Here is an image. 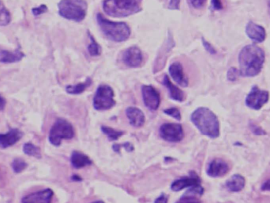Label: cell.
Masks as SVG:
<instances>
[{
    "label": "cell",
    "instance_id": "obj_38",
    "mask_svg": "<svg viewBox=\"0 0 270 203\" xmlns=\"http://www.w3.org/2000/svg\"><path fill=\"white\" fill-rule=\"evenodd\" d=\"M212 6H213V10H223V5L221 0H212Z\"/></svg>",
    "mask_w": 270,
    "mask_h": 203
},
{
    "label": "cell",
    "instance_id": "obj_22",
    "mask_svg": "<svg viewBox=\"0 0 270 203\" xmlns=\"http://www.w3.org/2000/svg\"><path fill=\"white\" fill-rule=\"evenodd\" d=\"M71 163L75 169H82L92 165V161L88 156L79 151H73L71 156Z\"/></svg>",
    "mask_w": 270,
    "mask_h": 203
},
{
    "label": "cell",
    "instance_id": "obj_24",
    "mask_svg": "<svg viewBox=\"0 0 270 203\" xmlns=\"http://www.w3.org/2000/svg\"><path fill=\"white\" fill-rule=\"evenodd\" d=\"M92 79L88 77L87 80H85V82L80 83V84L67 86L66 87V91L70 95H80V94L84 92L90 85H92Z\"/></svg>",
    "mask_w": 270,
    "mask_h": 203
},
{
    "label": "cell",
    "instance_id": "obj_14",
    "mask_svg": "<svg viewBox=\"0 0 270 203\" xmlns=\"http://www.w3.org/2000/svg\"><path fill=\"white\" fill-rule=\"evenodd\" d=\"M171 77L178 85L186 87L189 85V80L184 73L183 67L180 62H174L170 65L169 68Z\"/></svg>",
    "mask_w": 270,
    "mask_h": 203
},
{
    "label": "cell",
    "instance_id": "obj_21",
    "mask_svg": "<svg viewBox=\"0 0 270 203\" xmlns=\"http://www.w3.org/2000/svg\"><path fill=\"white\" fill-rule=\"evenodd\" d=\"M25 57L23 52L20 50H16L14 52H10L7 50L0 48V63H13L21 61Z\"/></svg>",
    "mask_w": 270,
    "mask_h": 203
},
{
    "label": "cell",
    "instance_id": "obj_19",
    "mask_svg": "<svg viewBox=\"0 0 270 203\" xmlns=\"http://www.w3.org/2000/svg\"><path fill=\"white\" fill-rule=\"evenodd\" d=\"M126 114L130 125L135 128H140L146 122V117L140 109L130 107L126 110Z\"/></svg>",
    "mask_w": 270,
    "mask_h": 203
},
{
    "label": "cell",
    "instance_id": "obj_44",
    "mask_svg": "<svg viewBox=\"0 0 270 203\" xmlns=\"http://www.w3.org/2000/svg\"><path fill=\"white\" fill-rule=\"evenodd\" d=\"M268 7H269V12H270V1H269Z\"/></svg>",
    "mask_w": 270,
    "mask_h": 203
},
{
    "label": "cell",
    "instance_id": "obj_37",
    "mask_svg": "<svg viewBox=\"0 0 270 203\" xmlns=\"http://www.w3.org/2000/svg\"><path fill=\"white\" fill-rule=\"evenodd\" d=\"M180 1H181V0H170L169 4V10H179V9H180Z\"/></svg>",
    "mask_w": 270,
    "mask_h": 203
},
{
    "label": "cell",
    "instance_id": "obj_10",
    "mask_svg": "<svg viewBox=\"0 0 270 203\" xmlns=\"http://www.w3.org/2000/svg\"><path fill=\"white\" fill-rule=\"evenodd\" d=\"M142 99L144 104L150 110H157L161 103V96L158 91L151 85H144L142 87Z\"/></svg>",
    "mask_w": 270,
    "mask_h": 203
},
{
    "label": "cell",
    "instance_id": "obj_36",
    "mask_svg": "<svg viewBox=\"0 0 270 203\" xmlns=\"http://www.w3.org/2000/svg\"><path fill=\"white\" fill-rule=\"evenodd\" d=\"M48 10V7L45 5H41L37 8H33V13L34 16H39L45 13Z\"/></svg>",
    "mask_w": 270,
    "mask_h": 203
},
{
    "label": "cell",
    "instance_id": "obj_23",
    "mask_svg": "<svg viewBox=\"0 0 270 203\" xmlns=\"http://www.w3.org/2000/svg\"><path fill=\"white\" fill-rule=\"evenodd\" d=\"M246 181L242 175L235 174L226 181V188L232 192H239L244 189Z\"/></svg>",
    "mask_w": 270,
    "mask_h": 203
},
{
    "label": "cell",
    "instance_id": "obj_12",
    "mask_svg": "<svg viewBox=\"0 0 270 203\" xmlns=\"http://www.w3.org/2000/svg\"><path fill=\"white\" fill-rule=\"evenodd\" d=\"M123 62L130 68H138L141 67L143 62V55L140 48L137 46H131L123 54Z\"/></svg>",
    "mask_w": 270,
    "mask_h": 203
},
{
    "label": "cell",
    "instance_id": "obj_25",
    "mask_svg": "<svg viewBox=\"0 0 270 203\" xmlns=\"http://www.w3.org/2000/svg\"><path fill=\"white\" fill-rule=\"evenodd\" d=\"M88 35L90 36V39L91 40V43L89 44L88 50L89 54H90L92 57H96V56H99L101 55L102 48L100 44L96 42V40L94 39L92 35L88 31Z\"/></svg>",
    "mask_w": 270,
    "mask_h": 203
},
{
    "label": "cell",
    "instance_id": "obj_17",
    "mask_svg": "<svg viewBox=\"0 0 270 203\" xmlns=\"http://www.w3.org/2000/svg\"><path fill=\"white\" fill-rule=\"evenodd\" d=\"M52 197L53 192L52 189L47 188L44 190L29 194L28 196H25L21 202L22 203H51Z\"/></svg>",
    "mask_w": 270,
    "mask_h": 203
},
{
    "label": "cell",
    "instance_id": "obj_41",
    "mask_svg": "<svg viewBox=\"0 0 270 203\" xmlns=\"http://www.w3.org/2000/svg\"><path fill=\"white\" fill-rule=\"evenodd\" d=\"M6 107V100L2 96H0V111Z\"/></svg>",
    "mask_w": 270,
    "mask_h": 203
},
{
    "label": "cell",
    "instance_id": "obj_3",
    "mask_svg": "<svg viewBox=\"0 0 270 203\" xmlns=\"http://www.w3.org/2000/svg\"><path fill=\"white\" fill-rule=\"evenodd\" d=\"M142 0H103V9L107 16L127 17L142 10Z\"/></svg>",
    "mask_w": 270,
    "mask_h": 203
},
{
    "label": "cell",
    "instance_id": "obj_35",
    "mask_svg": "<svg viewBox=\"0 0 270 203\" xmlns=\"http://www.w3.org/2000/svg\"><path fill=\"white\" fill-rule=\"evenodd\" d=\"M202 44H203L204 48L206 50L207 52L210 53L211 55H214V54L217 53L216 52V49L213 48V46L210 44V43L208 42L205 39L202 38Z\"/></svg>",
    "mask_w": 270,
    "mask_h": 203
},
{
    "label": "cell",
    "instance_id": "obj_8",
    "mask_svg": "<svg viewBox=\"0 0 270 203\" xmlns=\"http://www.w3.org/2000/svg\"><path fill=\"white\" fill-rule=\"evenodd\" d=\"M161 139L169 142H181L184 139L182 125L178 123H165L160 128Z\"/></svg>",
    "mask_w": 270,
    "mask_h": 203
},
{
    "label": "cell",
    "instance_id": "obj_5",
    "mask_svg": "<svg viewBox=\"0 0 270 203\" xmlns=\"http://www.w3.org/2000/svg\"><path fill=\"white\" fill-rule=\"evenodd\" d=\"M59 14L69 21L81 22L87 16V1L85 0H61L58 4Z\"/></svg>",
    "mask_w": 270,
    "mask_h": 203
},
{
    "label": "cell",
    "instance_id": "obj_43",
    "mask_svg": "<svg viewBox=\"0 0 270 203\" xmlns=\"http://www.w3.org/2000/svg\"><path fill=\"white\" fill-rule=\"evenodd\" d=\"M104 203V202H103V201H96V202H93V203Z\"/></svg>",
    "mask_w": 270,
    "mask_h": 203
},
{
    "label": "cell",
    "instance_id": "obj_27",
    "mask_svg": "<svg viewBox=\"0 0 270 203\" xmlns=\"http://www.w3.org/2000/svg\"><path fill=\"white\" fill-rule=\"evenodd\" d=\"M11 21V15L4 4L0 1V26H6Z\"/></svg>",
    "mask_w": 270,
    "mask_h": 203
},
{
    "label": "cell",
    "instance_id": "obj_1",
    "mask_svg": "<svg viewBox=\"0 0 270 203\" xmlns=\"http://www.w3.org/2000/svg\"><path fill=\"white\" fill-rule=\"evenodd\" d=\"M265 59V52L259 46L249 44L244 47L238 55L240 76L243 77L258 76L263 69Z\"/></svg>",
    "mask_w": 270,
    "mask_h": 203
},
{
    "label": "cell",
    "instance_id": "obj_2",
    "mask_svg": "<svg viewBox=\"0 0 270 203\" xmlns=\"http://www.w3.org/2000/svg\"><path fill=\"white\" fill-rule=\"evenodd\" d=\"M191 122L201 134L216 139L220 135V122L212 110L206 107H199L191 114Z\"/></svg>",
    "mask_w": 270,
    "mask_h": 203
},
{
    "label": "cell",
    "instance_id": "obj_28",
    "mask_svg": "<svg viewBox=\"0 0 270 203\" xmlns=\"http://www.w3.org/2000/svg\"><path fill=\"white\" fill-rule=\"evenodd\" d=\"M23 151L27 155L32 156L34 158H41V152H40V148L38 146H35L30 142H28L24 145Z\"/></svg>",
    "mask_w": 270,
    "mask_h": 203
},
{
    "label": "cell",
    "instance_id": "obj_29",
    "mask_svg": "<svg viewBox=\"0 0 270 203\" xmlns=\"http://www.w3.org/2000/svg\"><path fill=\"white\" fill-rule=\"evenodd\" d=\"M27 166H28V165H27L26 162L22 159H15L12 163V168H13V171L15 172L16 173H20L24 171L26 169Z\"/></svg>",
    "mask_w": 270,
    "mask_h": 203
},
{
    "label": "cell",
    "instance_id": "obj_30",
    "mask_svg": "<svg viewBox=\"0 0 270 203\" xmlns=\"http://www.w3.org/2000/svg\"><path fill=\"white\" fill-rule=\"evenodd\" d=\"M176 203H202L201 200L198 198L196 197V196H192V195H187L185 194L183 196L180 198L178 201L176 202Z\"/></svg>",
    "mask_w": 270,
    "mask_h": 203
},
{
    "label": "cell",
    "instance_id": "obj_16",
    "mask_svg": "<svg viewBox=\"0 0 270 203\" xmlns=\"http://www.w3.org/2000/svg\"><path fill=\"white\" fill-rule=\"evenodd\" d=\"M246 34L254 43H263L267 37L266 29L262 25L249 21L246 25Z\"/></svg>",
    "mask_w": 270,
    "mask_h": 203
},
{
    "label": "cell",
    "instance_id": "obj_26",
    "mask_svg": "<svg viewBox=\"0 0 270 203\" xmlns=\"http://www.w3.org/2000/svg\"><path fill=\"white\" fill-rule=\"evenodd\" d=\"M101 130L110 141H116L123 136L124 132L115 130L113 128L107 127V126H101Z\"/></svg>",
    "mask_w": 270,
    "mask_h": 203
},
{
    "label": "cell",
    "instance_id": "obj_33",
    "mask_svg": "<svg viewBox=\"0 0 270 203\" xmlns=\"http://www.w3.org/2000/svg\"><path fill=\"white\" fill-rule=\"evenodd\" d=\"M240 76V72L235 67H232L229 68V70L228 71L227 73V78L228 80L230 81H236L237 80V78Z\"/></svg>",
    "mask_w": 270,
    "mask_h": 203
},
{
    "label": "cell",
    "instance_id": "obj_34",
    "mask_svg": "<svg viewBox=\"0 0 270 203\" xmlns=\"http://www.w3.org/2000/svg\"><path fill=\"white\" fill-rule=\"evenodd\" d=\"M190 5L195 9H201L205 6L207 0H189Z\"/></svg>",
    "mask_w": 270,
    "mask_h": 203
},
{
    "label": "cell",
    "instance_id": "obj_6",
    "mask_svg": "<svg viewBox=\"0 0 270 203\" xmlns=\"http://www.w3.org/2000/svg\"><path fill=\"white\" fill-rule=\"evenodd\" d=\"M75 136L73 126L64 118H58L49 133V142L53 146H60L63 139H71Z\"/></svg>",
    "mask_w": 270,
    "mask_h": 203
},
{
    "label": "cell",
    "instance_id": "obj_39",
    "mask_svg": "<svg viewBox=\"0 0 270 203\" xmlns=\"http://www.w3.org/2000/svg\"><path fill=\"white\" fill-rule=\"evenodd\" d=\"M168 201H169V196L165 193H162L159 197L156 199L154 203H168Z\"/></svg>",
    "mask_w": 270,
    "mask_h": 203
},
{
    "label": "cell",
    "instance_id": "obj_18",
    "mask_svg": "<svg viewBox=\"0 0 270 203\" xmlns=\"http://www.w3.org/2000/svg\"><path fill=\"white\" fill-rule=\"evenodd\" d=\"M23 136V133L18 129H11L7 133H0V146L8 148L17 143Z\"/></svg>",
    "mask_w": 270,
    "mask_h": 203
},
{
    "label": "cell",
    "instance_id": "obj_42",
    "mask_svg": "<svg viewBox=\"0 0 270 203\" xmlns=\"http://www.w3.org/2000/svg\"><path fill=\"white\" fill-rule=\"evenodd\" d=\"M71 179H72V181H82V179H81V177H78V176H73V177H71Z\"/></svg>",
    "mask_w": 270,
    "mask_h": 203
},
{
    "label": "cell",
    "instance_id": "obj_20",
    "mask_svg": "<svg viewBox=\"0 0 270 203\" xmlns=\"http://www.w3.org/2000/svg\"><path fill=\"white\" fill-rule=\"evenodd\" d=\"M163 85L169 90V96L171 99L177 101V102H180V103L185 100V94L183 91L179 88L177 86L174 85L171 82L170 79L167 75H165L164 76Z\"/></svg>",
    "mask_w": 270,
    "mask_h": 203
},
{
    "label": "cell",
    "instance_id": "obj_15",
    "mask_svg": "<svg viewBox=\"0 0 270 203\" xmlns=\"http://www.w3.org/2000/svg\"><path fill=\"white\" fill-rule=\"evenodd\" d=\"M229 166L226 161L220 158H215L208 165L207 168V174L209 177H222L229 171Z\"/></svg>",
    "mask_w": 270,
    "mask_h": 203
},
{
    "label": "cell",
    "instance_id": "obj_9",
    "mask_svg": "<svg viewBox=\"0 0 270 203\" xmlns=\"http://www.w3.org/2000/svg\"><path fill=\"white\" fill-rule=\"evenodd\" d=\"M269 98L268 91L259 89L257 86H253L246 97L245 103L249 108L259 110L268 102Z\"/></svg>",
    "mask_w": 270,
    "mask_h": 203
},
{
    "label": "cell",
    "instance_id": "obj_7",
    "mask_svg": "<svg viewBox=\"0 0 270 203\" xmlns=\"http://www.w3.org/2000/svg\"><path fill=\"white\" fill-rule=\"evenodd\" d=\"M116 104L115 92L112 87L107 84L98 87L93 99V107L96 110H107Z\"/></svg>",
    "mask_w": 270,
    "mask_h": 203
},
{
    "label": "cell",
    "instance_id": "obj_4",
    "mask_svg": "<svg viewBox=\"0 0 270 203\" xmlns=\"http://www.w3.org/2000/svg\"><path fill=\"white\" fill-rule=\"evenodd\" d=\"M96 20L103 35L111 41L124 42L130 38L131 29L127 23L110 21L103 17L101 13H98Z\"/></svg>",
    "mask_w": 270,
    "mask_h": 203
},
{
    "label": "cell",
    "instance_id": "obj_13",
    "mask_svg": "<svg viewBox=\"0 0 270 203\" xmlns=\"http://www.w3.org/2000/svg\"><path fill=\"white\" fill-rule=\"evenodd\" d=\"M200 184H201V179L194 172H192L189 177H181L173 181L171 185V189L173 192H180L185 188H192Z\"/></svg>",
    "mask_w": 270,
    "mask_h": 203
},
{
    "label": "cell",
    "instance_id": "obj_40",
    "mask_svg": "<svg viewBox=\"0 0 270 203\" xmlns=\"http://www.w3.org/2000/svg\"><path fill=\"white\" fill-rule=\"evenodd\" d=\"M261 189L263 191H270V179L263 183V185L261 187Z\"/></svg>",
    "mask_w": 270,
    "mask_h": 203
},
{
    "label": "cell",
    "instance_id": "obj_32",
    "mask_svg": "<svg viewBox=\"0 0 270 203\" xmlns=\"http://www.w3.org/2000/svg\"><path fill=\"white\" fill-rule=\"evenodd\" d=\"M114 151L116 153H120V150L122 148L125 149L127 152H132L134 150V146L130 142H125L123 144H114L112 146Z\"/></svg>",
    "mask_w": 270,
    "mask_h": 203
},
{
    "label": "cell",
    "instance_id": "obj_31",
    "mask_svg": "<svg viewBox=\"0 0 270 203\" xmlns=\"http://www.w3.org/2000/svg\"><path fill=\"white\" fill-rule=\"evenodd\" d=\"M164 113L165 114H167L169 116L172 117V118H175L177 121H180L182 119V116H181V113L178 109L176 107H172V108L165 109L164 110Z\"/></svg>",
    "mask_w": 270,
    "mask_h": 203
},
{
    "label": "cell",
    "instance_id": "obj_11",
    "mask_svg": "<svg viewBox=\"0 0 270 203\" xmlns=\"http://www.w3.org/2000/svg\"><path fill=\"white\" fill-rule=\"evenodd\" d=\"M175 43L173 37L171 35L168 36L167 40L164 43L163 46L160 49L159 53L156 58L154 62V72H159L161 69H163L165 67L166 59L169 57V52L174 48Z\"/></svg>",
    "mask_w": 270,
    "mask_h": 203
}]
</instances>
